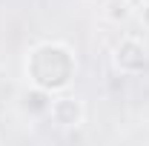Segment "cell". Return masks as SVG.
Listing matches in <instances>:
<instances>
[{
    "label": "cell",
    "instance_id": "6da1fadb",
    "mask_svg": "<svg viewBox=\"0 0 149 146\" xmlns=\"http://www.w3.org/2000/svg\"><path fill=\"white\" fill-rule=\"evenodd\" d=\"M74 55L63 43H43L35 46L26 60V72L32 86H40L46 92H63L74 77Z\"/></svg>",
    "mask_w": 149,
    "mask_h": 146
},
{
    "label": "cell",
    "instance_id": "7a4b0ae2",
    "mask_svg": "<svg viewBox=\"0 0 149 146\" xmlns=\"http://www.w3.org/2000/svg\"><path fill=\"white\" fill-rule=\"evenodd\" d=\"M149 57H146V46L138 40V37L126 35L120 43H118V49H115V66H118V72L123 74H141L146 69Z\"/></svg>",
    "mask_w": 149,
    "mask_h": 146
},
{
    "label": "cell",
    "instance_id": "3957f363",
    "mask_svg": "<svg viewBox=\"0 0 149 146\" xmlns=\"http://www.w3.org/2000/svg\"><path fill=\"white\" fill-rule=\"evenodd\" d=\"M86 117V109L83 103L72 97V95H57L52 97V106H49V120L57 123L60 129H77Z\"/></svg>",
    "mask_w": 149,
    "mask_h": 146
},
{
    "label": "cell",
    "instance_id": "277c9868",
    "mask_svg": "<svg viewBox=\"0 0 149 146\" xmlns=\"http://www.w3.org/2000/svg\"><path fill=\"white\" fill-rule=\"evenodd\" d=\"M49 106H52V92L32 86L29 92H23V100H20V109L32 117H49Z\"/></svg>",
    "mask_w": 149,
    "mask_h": 146
},
{
    "label": "cell",
    "instance_id": "5b68a950",
    "mask_svg": "<svg viewBox=\"0 0 149 146\" xmlns=\"http://www.w3.org/2000/svg\"><path fill=\"white\" fill-rule=\"evenodd\" d=\"M132 15V0H106L103 6V17L112 23H123Z\"/></svg>",
    "mask_w": 149,
    "mask_h": 146
},
{
    "label": "cell",
    "instance_id": "8992f818",
    "mask_svg": "<svg viewBox=\"0 0 149 146\" xmlns=\"http://www.w3.org/2000/svg\"><path fill=\"white\" fill-rule=\"evenodd\" d=\"M141 23H143V29H149V3H143V9H141Z\"/></svg>",
    "mask_w": 149,
    "mask_h": 146
}]
</instances>
